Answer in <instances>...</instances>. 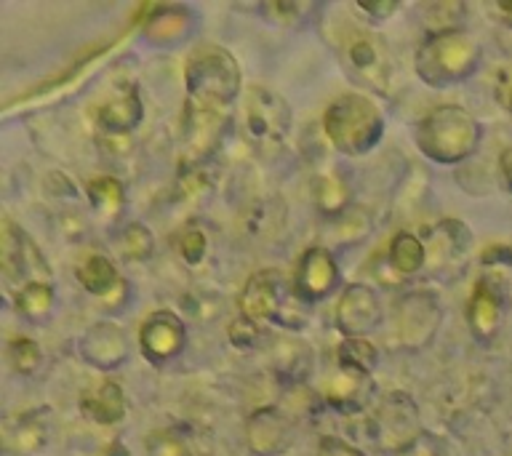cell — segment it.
<instances>
[{"mask_svg":"<svg viewBox=\"0 0 512 456\" xmlns=\"http://www.w3.org/2000/svg\"><path fill=\"white\" fill-rule=\"evenodd\" d=\"M187 110L227 115L243 86L238 59L222 46H200L184 67Z\"/></svg>","mask_w":512,"mask_h":456,"instance_id":"obj_1","label":"cell"},{"mask_svg":"<svg viewBox=\"0 0 512 456\" xmlns=\"http://www.w3.org/2000/svg\"><path fill=\"white\" fill-rule=\"evenodd\" d=\"M3 272L8 280H22V286L35 283V280H46L51 283V267H48L46 256L40 254V248L32 243V238L22 227L14 222H6L3 230Z\"/></svg>","mask_w":512,"mask_h":456,"instance_id":"obj_13","label":"cell"},{"mask_svg":"<svg viewBox=\"0 0 512 456\" xmlns=\"http://www.w3.org/2000/svg\"><path fill=\"white\" fill-rule=\"evenodd\" d=\"M424 248H427V262H435L432 267L440 270L446 267L451 259H459V256L470 248L472 232L464 227L462 222L456 219H446V222H438L430 230H424Z\"/></svg>","mask_w":512,"mask_h":456,"instance_id":"obj_21","label":"cell"},{"mask_svg":"<svg viewBox=\"0 0 512 456\" xmlns=\"http://www.w3.org/2000/svg\"><path fill=\"white\" fill-rule=\"evenodd\" d=\"M195 19H198L195 11L182 3L150 6V16L142 24V35L155 48H176L192 38V32L198 27Z\"/></svg>","mask_w":512,"mask_h":456,"instance_id":"obj_16","label":"cell"},{"mask_svg":"<svg viewBox=\"0 0 512 456\" xmlns=\"http://www.w3.org/2000/svg\"><path fill=\"white\" fill-rule=\"evenodd\" d=\"M176 251H179V256H182L184 264H192V267H195V264H200L208 251L206 232L200 230L195 222L187 224V227H184V230L176 235Z\"/></svg>","mask_w":512,"mask_h":456,"instance_id":"obj_30","label":"cell"},{"mask_svg":"<svg viewBox=\"0 0 512 456\" xmlns=\"http://www.w3.org/2000/svg\"><path fill=\"white\" fill-rule=\"evenodd\" d=\"M499 99L507 110L512 112V75L507 80H502V86H499Z\"/></svg>","mask_w":512,"mask_h":456,"instance_id":"obj_40","label":"cell"},{"mask_svg":"<svg viewBox=\"0 0 512 456\" xmlns=\"http://www.w3.org/2000/svg\"><path fill=\"white\" fill-rule=\"evenodd\" d=\"M88 203L96 214L112 222L126 208V187L115 179V176H96L86 187Z\"/></svg>","mask_w":512,"mask_h":456,"instance_id":"obj_26","label":"cell"},{"mask_svg":"<svg viewBox=\"0 0 512 456\" xmlns=\"http://www.w3.org/2000/svg\"><path fill=\"white\" fill-rule=\"evenodd\" d=\"M16 312L22 315L24 320L30 323H46L51 318L56 304L54 286L46 283V280H35V283H27V286H19L14 296Z\"/></svg>","mask_w":512,"mask_h":456,"instance_id":"obj_25","label":"cell"},{"mask_svg":"<svg viewBox=\"0 0 512 456\" xmlns=\"http://www.w3.org/2000/svg\"><path fill=\"white\" fill-rule=\"evenodd\" d=\"M323 131L342 155L358 158L382 142L384 115L366 94H344L328 104Z\"/></svg>","mask_w":512,"mask_h":456,"instance_id":"obj_4","label":"cell"},{"mask_svg":"<svg viewBox=\"0 0 512 456\" xmlns=\"http://www.w3.org/2000/svg\"><path fill=\"white\" fill-rule=\"evenodd\" d=\"M139 347L142 355L155 366L171 363L187 347V326L171 310H155L144 318L139 328Z\"/></svg>","mask_w":512,"mask_h":456,"instance_id":"obj_11","label":"cell"},{"mask_svg":"<svg viewBox=\"0 0 512 456\" xmlns=\"http://www.w3.org/2000/svg\"><path fill=\"white\" fill-rule=\"evenodd\" d=\"M246 443L254 456H280L294 443V422L278 406L256 408L246 422Z\"/></svg>","mask_w":512,"mask_h":456,"instance_id":"obj_14","label":"cell"},{"mask_svg":"<svg viewBox=\"0 0 512 456\" xmlns=\"http://www.w3.org/2000/svg\"><path fill=\"white\" fill-rule=\"evenodd\" d=\"M147 456H192V448L179 432L160 430L147 440Z\"/></svg>","mask_w":512,"mask_h":456,"instance_id":"obj_33","label":"cell"},{"mask_svg":"<svg viewBox=\"0 0 512 456\" xmlns=\"http://www.w3.org/2000/svg\"><path fill=\"white\" fill-rule=\"evenodd\" d=\"M499 174H502V182L507 187V192L512 195V144L502 152V160H499Z\"/></svg>","mask_w":512,"mask_h":456,"instance_id":"obj_38","label":"cell"},{"mask_svg":"<svg viewBox=\"0 0 512 456\" xmlns=\"http://www.w3.org/2000/svg\"><path fill=\"white\" fill-rule=\"evenodd\" d=\"M8 363L14 368L16 374L30 376L35 374L43 363V350H40V344L30 336H14L11 342H8Z\"/></svg>","mask_w":512,"mask_h":456,"instance_id":"obj_28","label":"cell"},{"mask_svg":"<svg viewBox=\"0 0 512 456\" xmlns=\"http://www.w3.org/2000/svg\"><path fill=\"white\" fill-rule=\"evenodd\" d=\"M502 315V294H499L496 286H491L488 280H478L475 288H472L470 304H467V323H470L472 336H475L480 344L494 342L496 334H499V328H502Z\"/></svg>","mask_w":512,"mask_h":456,"instance_id":"obj_19","label":"cell"},{"mask_svg":"<svg viewBox=\"0 0 512 456\" xmlns=\"http://www.w3.org/2000/svg\"><path fill=\"white\" fill-rule=\"evenodd\" d=\"M259 14L272 24H299L304 22V14H312L315 6L310 3H286V0H272V3H262L256 8Z\"/></svg>","mask_w":512,"mask_h":456,"instance_id":"obj_32","label":"cell"},{"mask_svg":"<svg viewBox=\"0 0 512 456\" xmlns=\"http://www.w3.org/2000/svg\"><path fill=\"white\" fill-rule=\"evenodd\" d=\"M336 360H339V368L347 371V374L358 376V379H368L371 371L376 368V360H379V352L368 339H344L336 350Z\"/></svg>","mask_w":512,"mask_h":456,"instance_id":"obj_27","label":"cell"},{"mask_svg":"<svg viewBox=\"0 0 512 456\" xmlns=\"http://www.w3.org/2000/svg\"><path fill=\"white\" fill-rule=\"evenodd\" d=\"M480 126L459 104H438L419 120L416 147L440 166H456L478 150Z\"/></svg>","mask_w":512,"mask_h":456,"instance_id":"obj_2","label":"cell"},{"mask_svg":"<svg viewBox=\"0 0 512 456\" xmlns=\"http://www.w3.org/2000/svg\"><path fill=\"white\" fill-rule=\"evenodd\" d=\"M387 262L398 275L411 278L416 272H422L427 267V248L419 235L408 230H400L392 235L390 246H387Z\"/></svg>","mask_w":512,"mask_h":456,"instance_id":"obj_24","label":"cell"},{"mask_svg":"<svg viewBox=\"0 0 512 456\" xmlns=\"http://www.w3.org/2000/svg\"><path fill=\"white\" fill-rule=\"evenodd\" d=\"M78 352L88 366L112 371V368L123 366L128 355H131V350H128V334L118 323L102 320V323H96V326H91L86 334L80 336Z\"/></svg>","mask_w":512,"mask_h":456,"instance_id":"obj_17","label":"cell"},{"mask_svg":"<svg viewBox=\"0 0 512 456\" xmlns=\"http://www.w3.org/2000/svg\"><path fill=\"white\" fill-rule=\"evenodd\" d=\"M382 323V304L379 296L366 283H350L336 304V328L344 339H366Z\"/></svg>","mask_w":512,"mask_h":456,"instance_id":"obj_12","label":"cell"},{"mask_svg":"<svg viewBox=\"0 0 512 456\" xmlns=\"http://www.w3.org/2000/svg\"><path fill=\"white\" fill-rule=\"evenodd\" d=\"M152 248H155V240H152V232L144 227L142 222L128 224L123 235H120V251L126 259L131 262H144V259H150Z\"/></svg>","mask_w":512,"mask_h":456,"instance_id":"obj_29","label":"cell"},{"mask_svg":"<svg viewBox=\"0 0 512 456\" xmlns=\"http://www.w3.org/2000/svg\"><path fill=\"white\" fill-rule=\"evenodd\" d=\"M491 11H494V14L502 19V24L512 27V0H502V3H494V6H491Z\"/></svg>","mask_w":512,"mask_h":456,"instance_id":"obj_39","label":"cell"},{"mask_svg":"<svg viewBox=\"0 0 512 456\" xmlns=\"http://www.w3.org/2000/svg\"><path fill=\"white\" fill-rule=\"evenodd\" d=\"M339 286V262L336 256L323 246L307 248L296 264L294 272V296L304 304H318L334 294Z\"/></svg>","mask_w":512,"mask_h":456,"instance_id":"obj_10","label":"cell"},{"mask_svg":"<svg viewBox=\"0 0 512 456\" xmlns=\"http://www.w3.org/2000/svg\"><path fill=\"white\" fill-rule=\"evenodd\" d=\"M78 283L86 288L88 294L99 299L102 307H107L110 312L123 310L128 304V288L126 278L120 275L118 267L102 254H91L86 256L78 267Z\"/></svg>","mask_w":512,"mask_h":456,"instance_id":"obj_15","label":"cell"},{"mask_svg":"<svg viewBox=\"0 0 512 456\" xmlns=\"http://www.w3.org/2000/svg\"><path fill=\"white\" fill-rule=\"evenodd\" d=\"M440 320H443V310H440L438 299L427 291H411L395 304L398 339L408 350H419L424 344H430Z\"/></svg>","mask_w":512,"mask_h":456,"instance_id":"obj_9","label":"cell"},{"mask_svg":"<svg viewBox=\"0 0 512 456\" xmlns=\"http://www.w3.org/2000/svg\"><path fill=\"white\" fill-rule=\"evenodd\" d=\"M371 232V216L368 211H347L344 216L334 219V238L344 246L358 243Z\"/></svg>","mask_w":512,"mask_h":456,"instance_id":"obj_31","label":"cell"},{"mask_svg":"<svg viewBox=\"0 0 512 456\" xmlns=\"http://www.w3.org/2000/svg\"><path fill=\"white\" fill-rule=\"evenodd\" d=\"M355 8H358L360 14H366L371 22H387L400 6L395 0H366V3L360 0Z\"/></svg>","mask_w":512,"mask_h":456,"instance_id":"obj_34","label":"cell"},{"mask_svg":"<svg viewBox=\"0 0 512 456\" xmlns=\"http://www.w3.org/2000/svg\"><path fill=\"white\" fill-rule=\"evenodd\" d=\"M342 62L352 78L384 91L390 75V54L379 35L368 30H355L342 40Z\"/></svg>","mask_w":512,"mask_h":456,"instance_id":"obj_8","label":"cell"},{"mask_svg":"<svg viewBox=\"0 0 512 456\" xmlns=\"http://www.w3.org/2000/svg\"><path fill=\"white\" fill-rule=\"evenodd\" d=\"M478 62V43L464 30L427 32L422 46L416 48L414 70L427 86L448 88L470 78Z\"/></svg>","mask_w":512,"mask_h":456,"instance_id":"obj_3","label":"cell"},{"mask_svg":"<svg viewBox=\"0 0 512 456\" xmlns=\"http://www.w3.org/2000/svg\"><path fill=\"white\" fill-rule=\"evenodd\" d=\"M230 339L238 347H254L256 339H259V328H256V323H248V320L238 318L230 326Z\"/></svg>","mask_w":512,"mask_h":456,"instance_id":"obj_36","label":"cell"},{"mask_svg":"<svg viewBox=\"0 0 512 456\" xmlns=\"http://www.w3.org/2000/svg\"><path fill=\"white\" fill-rule=\"evenodd\" d=\"M371 432L384 451H406L419 438V411L403 392H392L376 406Z\"/></svg>","mask_w":512,"mask_h":456,"instance_id":"obj_7","label":"cell"},{"mask_svg":"<svg viewBox=\"0 0 512 456\" xmlns=\"http://www.w3.org/2000/svg\"><path fill=\"white\" fill-rule=\"evenodd\" d=\"M312 198H315V208L326 219H339L350 211L352 190L347 179L339 174H318L312 179Z\"/></svg>","mask_w":512,"mask_h":456,"instance_id":"obj_23","label":"cell"},{"mask_svg":"<svg viewBox=\"0 0 512 456\" xmlns=\"http://www.w3.org/2000/svg\"><path fill=\"white\" fill-rule=\"evenodd\" d=\"M240 318L248 323H283L291 328L286 320V283L278 270H259L246 280L238 296Z\"/></svg>","mask_w":512,"mask_h":456,"instance_id":"obj_6","label":"cell"},{"mask_svg":"<svg viewBox=\"0 0 512 456\" xmlns=\"http://www.w3.org/2000/svg\"><path fill=\"white\" fill-rule=\"evenodd\" d=\"M142 118V99H139V91H136L134 83H128V80L126 83H115L107 99L96 110V120L107 134H128L142 123Z\"/></svg>","mask_w":512,"mask_h":456,"instance_id":"obj_18","label":"cell"},{"mask_svg":"<svg viewBox=\"0 0 512 456\" xmlns=\"http://www.w3.org/2000/svg\"><path fill=\"white\" fill-rule=\"evenodd\" d=\"M48 443V414L46 411H24L3 424V446L8 454L30 456L38 454Z\"/></svg>","mask_w":512,"mask_h":456,"instance_id":"obj_20","label":"cell"},{"mask_svg":"<svg viewBox=\"0 0 512 456\" xmlns=\"http://www.w3.org/2000/svg\"><path fill=\"white\" fill-rule=\"evenodd\" d=\"M243 126L246 136L256 150L264 155H275L283 150L291 134V107L278 91L267 86H251L243 102Z\"/></svg>","mask_w":512,"mask_h":456,"instance_id":"obj_5","label":"cell"},{"mask_svg":"<svg viewBox=\"0 0 512 456\" xmlns=\"http://www.w3.org/2000/svg\"><path fill=\"white\" fill-rule=\"evenodd\" d=\"M80 411L94 424H118L126 416V395L118 382H102L80 398Z\"/></svg>","mask_w":512,"mask_h":456,"instance_id":"obj_22","label":"cell"},{"mask_svg":"<svg viewBox=\"0 0 512 456\" xmlns=\"http://www.w3.org/2000/svg\"><path fill=\"white\" fill-rule=\"evenodd\" d=\"M318 456H363V451L336 435H326L318 443Z\"/></svg>","mask_w":512,"mask_h":456,"instance_id":"obj_35","label":"cell"},{"mask_svg":"<svg viewBox=\"0 0 512 456\" xmlns=\"http://www.w3.org/2000/svg\"><path fill=\"white\" fill-rule=\"evenodd\" d=\"M483 264H504L512 267V248L510 246H494L483 251Z\"/></svg>","mask_w":512,"mask_h":456,"instance_id":"obj_37","label":"cell"}]
</instances>
